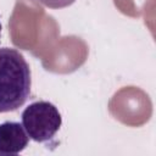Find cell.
I'll list each match as a JSON object with an SVG mask.
<instances>
[{
    "label": "cell",
    "mask_w": 156,
    "mask_h": 156,
    "mask_svg": "<svg viewBox=\"0 0 156 156\" xmlns=\"http://www.w3.org/2000/svg\"><path fill=\"white\" fill-rule=\"evenodd\" d=\"M21 119L29 139L37 143L51 140L62 124V117L58 108L50 101L44 100L28 105L23 110Z\"/></svg>",
    "instance_id": "obj_2"
},
{
    "label": "cell",
    "mask_w": 156,
    "mask_h": 156,
    "mask_svg": "<svg viewBox=\"0 0 156 156\" xmlns=\"http://www.w3.org/2000/svg\"><path fill=\"white\" fill-rule=\"evenodd\" d=\"M0 35H1V23H0Z\"/></svg>",
    "instance_id": "obj_5"
},
{
    "label": "cell",
    "mask_w": 156,
    "mask_h": 156,
    "mask_svg": "<svg viewBox=\"0 0 156 156\" xmlns=\"http://www.w3.org/2000/svg\"><path fill=\"white\" fill-rule=\"evenodd\" d=\"M29 143L22 123L6 121L0 124V154L17 155L22 152Z\"/></svg>",
    "instance_id": "obj_3"
},
{
    "label": "cell",
    "mask_w": 156,
    "mask_h": 156,
    "mask_svg": "<svg viewBox=\"0 0 156 156\" xmlns=\"http://www.w3.org/2000/svg\"><path fill=\"white\" fill-rule=\"evenodd\" d=\"M44 5L49 6V7H65L67 5H71L74 0H40Z\"/></svg>",
    "instance_id": "obj_4"
},
{
    "label": "cell",
    "mask_w": 156,
    "mask_h": 156,
    "mask_svg": "<svg viewBox=\"0 0 156 156\" xmlns=\"http://www.w3.org/2000/svg\"><path fill=\"white\" fill-rule=\"evenodd\" d=\"M30 87L32 73L24 56L13 48H0V113L23 106Z\"/></svg>",
    "instance_id": "obj_1"
}]
</instances>
